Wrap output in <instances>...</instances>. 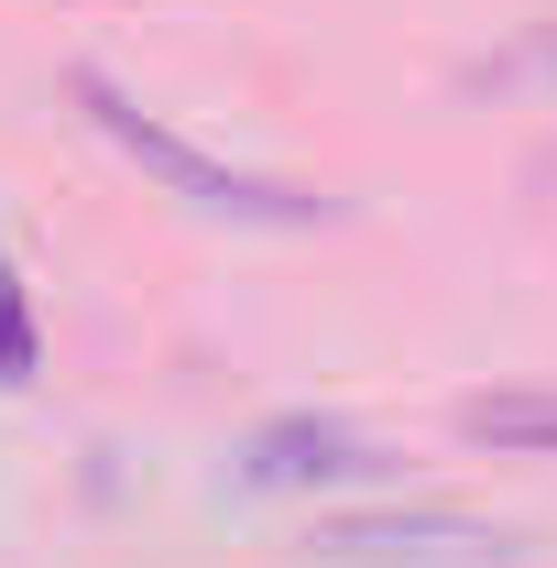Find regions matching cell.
I'll return each instance as SVG.
<instances>
[{
    "instance_id": "obj_1",
    "label": "cell",
    "mask_w": 557,
    "mask_h": 568,
    "mask_svg": "<svg viewBox=\"0 0 557 568\" xmlns=\"http://www.w3.org/2000/svg\"><path fill=\"white\" fill-rule=\"evenodd\" d=\"M77 99H88V121L121 142L132 164H153L175 197H198V209H230V219H306V197H295V186H263V175H230V164H209L186 132H164V121H153L142 99H121L99 67H77Z\"/></svg>"
},
{
    "instance_id": "obj_2",
    "label": "cell",
    "mask_w": 557,
    "mask_h": 568,
    "mask_svg": "<svg viewBox=\"0 0 557 568\" xmlns=\"http://www.w3.org/2000/svg\"><path fill=\"white\" fill-rule=\"evenodd\" d=\"M328 568H514L503 547V525H470V514H317V536H306Z\"/></svg>"
},
{
    "instance_id": "obj_4",
    "label": "cell",
    "mask_w": 557,
    "mask_h": 568,
    "mask_svg": "<svg viewBox=\"0 0 557 568\" xmlns=\"http://www.w3.org/2000/svg\"><path fill=\"white\" fill-rule=\"evenodd\" d=\"M459 426L482 448H557V394H470Z\"/></svg>"
},
{
    "instance_id": "obj_3",
    "label": "cell",
    "mask_w": 557,
    "mask_h": 568,
    "mask_svg": "<svg viewBox=\"0 0 557 568\" xmlns=\"http://www.w3.org/2000/svg\"><path fill=\"white\" fill-rule=\"evenodd\" d=\"M263 493H306V481H372L383 470V448L372 437H350V426H328V416H284V426H263L252 437V459H241Z\"/></svg>"
}]
</instances>
